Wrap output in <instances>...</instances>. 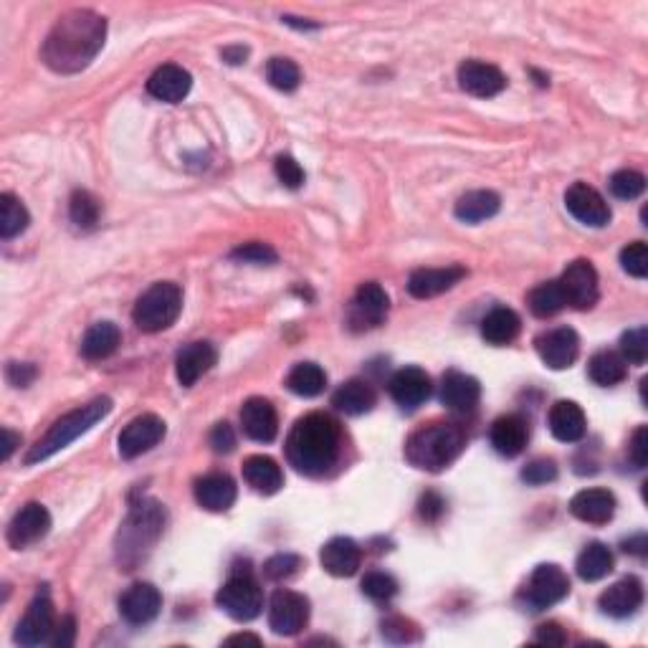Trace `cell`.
Masks as SVG:
<instances>
[{
    "instance_id": "26",
    "label": "cell",
    "mask_w": 648,
    "mask_h": 648,
    "mask_svg": "<svg viewBox=\"0 0 648 648\" xmlns=\"http://www.w3.org/2000/svg\"><path fill=\"white\" fill-rule=\"evenodd\" d=\"M643 585L638 578H623L600 595V611L611 618H628L641 608Z\"/></svg>"
},
{
    "instance_id": "50",
    "label": "cell",
    "mask_w": 648,
    "mask_h": 648,
    "mask_svg": "<svg viewBox=\"0 0 648 648\" xmlns=\"http://www.w3.org/2000/svg\"><path fill=\"white\" fill-rule=\"evenodd\" d=\"M274 168H276V178L281 180V185H284V188L297 190V188H302V185H304V178H307V175H304L302 165H299V162L294 160L292 155H279V157H276Z\"/></svg>"
},
{
    "instance_id": "31",
    "label": "cell",
    "mask_w": 648,
    "mask_h": 648,
    "mask_svg": "<svg viewBox=\"0 0 648 648\" xmlns=\"http://www.w3.org/2000/svg\"><path fill=\"white\" fill-rule=\"evenodd\" d=\"M519 330H522V319L509 307H494L481 322V337L494 347H504L517 340Z\"/></svg>"
},
{
    "instance_id": "60",
    "label": "cell",
    "mask_w": 648,
    "mask_h": 648,
    "mask_svg": "<svg viewBox=\"0 0 648 648\" xmlns=\"http://www.w3.org/2000/svg\"><path fill=\"white\" fill-rule=\"evenodd\" d=\"M3 438H6V443H3V459H11V454L16 451V446L21 443V436L18 433H13L11 428H3Z\"/></svg>"
},
{
    "instance_id": "14",
    "label": "cell",
    "mask_w": 648,
    "mask_h": 648,
    "mask_svg": "<svg viewBox=\"0 0 648 648\" xmlns=\"http://www.w3.org/2000/svg\"><path fill=\"white\" fill-rule=\"evenodd\" d=\"M162 438H165V421L162 418H157L155 413L137 416L135 421L127 423L125 431L119 433V456L122 459H137V456L155 449Z\"/></svg>"
},
{
    "instance_id": "25",
    "label": "cell",
    "mask_w": 648,
    "mask_h": 648,
    "mask_svg": "<svg viewBox=\"0 0 648 648\" xmlns=\"http://www.w3.org/2000/svg\"><path fill=\"white\" fill-rule=\"evenodd\" d=\"M492 446L499 456H507V459H514V456L522 454L527 449V441H530V426L517 413H509V416H502L494 421L492 433Z\"/></svg>"
},
{
    "instance_id": "28",
    "label": "cell",
    "mask_w": 648,
    "mask_h": 648,
    "mask_svg": "<svg viewBox=\"0 0 648 648\" xmlns=\"http://www.w3.org/2000/svg\"><path fill=\"white\" fill-rule=\"evenodd\" d=\"M236 494V481L228 474H206L195 481V499L208 512H228Z\"/></svg>"
},
{
    "instance_id": "46",
    "label": "cell",
    "mask_w": 648,
    "mask_h": 648,
    "mask_svg": "<svg viewBox=\"0 0 648 648\" xmlns=\"http://www.w3.org/2000/svg\"><path fill=\"white\" fill-rule=\"evenodd\" d=\"M621 266L633 279H646L648 276V249L643 241L628 243L621 251Z\"/></svg>"
},
{
    "instance_id": "34",
    "label": "cell",
    "mask_w": 648,
    "mask_h": 648,
    "mask_svg": "<svg viewBox=\"0 0 648 648\" xmlns=\"http://www.w3.org/2000/svg\"><path fill=\"white\" fill-rule=\"evenodd\" d=\"M499 208H502V198L494 190H471L461 195L454 213L464 223H481L497 216Z\"/></svg>"
},
{
    "instance_id": "7",
    "label": "cell",
    "mask_w": 648,
    "mask_h": 648,
    "mask_svg": "<svg viewBox=\"0 0 648 648\" xmlns=\"http://www.w3.org/2000/svg\"><path fill=\"white\" fill-rule=\"evenodd\" d=\"M216 603L233 621H254L264 608V590L249 570H243V573H233L228 583L218 590Z\"/></svg>"
},
{
    "instance_id": "4",
    "label": "cell",
    "mask_w": 648,
    "mask_h": 648,
    "mask_svg": "<svg viewBox=\"0 0 648 648\" xmlns=\"http://www.w3.org/2000/svg\"><path fill=\"white\" fill-rule=\"evenodd\" d=\"M466 446V431L456 423H428L405 443V459L421 471H443Z\"/></svg>"
},
{
    "instance_id": "51",
    "label": "cell",
    "mask_w": 648,
    "mask_h": 648,
    "mask_svg": "<svg viewBox=\"0 0 648 648\" xmlns=\"http://www.w3.org/2000/svg\"><path fill=\"white\" fill-rule=\"evenodd\" d=\"M522 479L532 486L550 484L557 479V464L552 459H535L522 469Z\"/></svg>"
},
{
    "instance_id": "16",
    "label": "cell",
    "mask_w": 648,
    "mask_h": 648,
    "mask_svg": "<svg viewBox=\"0 0 648 648\" xmlns=\"http://www.w3.org/2000/svg\"><path fill=\"white\" fill-rule=\"evenodd\" d=\"M51 530V514L44 504L31 502L26 507H21V512H16V517L8 524V545L13 550H23L31 547L33 542L44 540Z\"/></svg>"
},
{
    "instance_id": "11",
    "label": "cell",
    "mask_w": 648,
    "mask_h": 648,
    "mask_svg": "<svg viewBox=\"0 0 648 648\" xmlns=\"http://www.w3.org/2000/svg\"><path fill=\"white\" fill-rule=\"evenodd\" d=\"M309 621V600L294 590H276L269 603V626L276 636H297Z\"/></svg>"
},
{
    "instance_id": "52",
    "label": "cell",
    "mask_w": 648,
    "mask_h": 648,
    "mask_svg": "<svg viewBox=\"0 0 648 648\" xmlns=\"http://www.w3.org/2000/svg\"><path fill=\"white\" fill-rule=\"evenodd\" d=\"M628 459H631V464L636 466V469H646V464H648V428L646 426H638L636 431H633L631 443H628Z\"/></svg>"
},
{
    "instance_id": "35",
    "label": "cell",
    "mask_w": 648,
    "mask_h": 648,
    "mask_svg": "<svg viewBox=\"0 0 648 648\" xmlns=\"http://www.w3.org/2000/svg\"><path fill=\"white\" fill-rule=\"evenodd\" d=\"M588 375L595 385H600V388H613V385H618L626 380L628 362L623 360L621 352L600 350L590 357Z\"/></svg>"
},
{
    "instance_id": "39",
    "label": "cell",
    "mask_w": 648,
    "mask_h": 648,
    "mask_svg": "<svg viewBox=\"0 0 648 648\" xmlns=\"http://www.w3.org/2000/svg\"><path fill=\"white\" fill-rule=\"evenodd\" d=\"M28 223H31V216H28L21 200L11 193L0 195V236L6 238V241L21 236L28 228Z\"/></svg>"
},
{
    "instance_id": "12",
    "label": "cell",
    "mask_w": 648,
    "mask_h": 648,
    "mask_svg": "<svg viewBox=\"0 0 648 648\" xmlns=\"http://www.w3.org/2000/svg\"><path fill=\"white\" fill-rule=\"evenodd\" d=\"M56 618H54V603H51L49 593H38L28 605L26 616L21 618L16 628V643L18 646H41L49 643L54 636Z\"/></svg>"
},
{
    "instance_id": "47",
    "label": "cell",
    "mask_w": 648,
    "mask_h": 648,
    "mask_svg": "<svg viewBox=\"0 0 648 648\" xmlns=\"http://www.w3.org/2000/svg\"><path fill=\"white\" fill-rule=\"evenodd\" d=\"M231 259L243 261V264H276L279 256H276V251L271 249L269 243L254 241V243H243V246L233 249Z\"/></svg>"
},
{
    "instance_id": "48",
    "label": "cell",
    "mask_w": 648,
    "mask_h": 648,
    "mask_svg": "<svg viewBox=\"0 0 648 648\" xmlns=\"http://www.w3.org/2000/svg\"><path fill=\"white\" fill-rule=\"evenodd\" d=\"M299 565H302V560H299L297 555H292V552H279V555L266 560L264 575L269 580H287L297 573Z\"/></svg>"
},
{
    "instance_id": "54",
    "label": "cell",
    "mask_w": 648,
    "mask_h": 648,
    "mask_svg": "<svg viewBox=\"0 0 648 648\" xmlns=\"http://www.w3.org/2000/svg\"><path fill=\"white\" fill-rule=\"evenodd\" d=\"M6 375H8V383H11L13 388H28V385L36 380L38 370L36 365H31V362H11Z\"/></svg>"
},
{
    "instance_id": "38",
    "label": "cell",
    "mask_w": 648,
    "mask_h": 648,
    "mask_svg": "<svg viewBox=\"0 0 648 648\" xmlns=\"http://www.w3.org/2000/svg\"><path fill=\"white\" fill-rule=\"evenodd\" d=\"M287 388L302 398H314L327 388V375L319 368L317 362H299L294 365L287 378Z\"/></svg>"
},
{
    "instance_id": "56",
    "label": "cell",
    "mask_w": 648,
    "mask_h": 648,
    "mask_svg": "<svg viewBox=\"0 0 648 648\" xmlns=\"http://www.w3.org/2000/svg\"><path fill=\"white\" fill-rule=\"evenodd\" d=\"M443 509H446V502H443L436 492H426L421 497V502H418V514H421L426 522H436L443 514Z\"/></svg>"
},
{
    "instance_id": "10",
    "label": "cell",
    "mask_w": 648,
    "mask_h": 648,
    "mask_svg": "<svg viewBox=\"0 0 648 648\" xmlns=\"http://www.w3.org/2000/svg\"><path fill=\"white\" fill-rule=\"evenodd\" d=\"M560 289L567 307L593 309L600 297L598 271H595V266L590 264L588 259L573 261V264L565 269V274H562Z\"/></svg>"
},
{
    "instance_id": "57",
    "label": "cell",
    "mask_w": 648,
    "mask_h": 648,
    "mask_svg": "<svg viewBox=\"0 0 648 648\" xmlns=\"http://www.w3.org/2000/svg\"><path fill=\"white\" fill-rule=\"evenodd\" d=\"M537 643H547V646H565L567 643V633L562 631L557 623H542L535 633Z\"/></svg>"
},
{
    "instance_id": "53",
    "label": "cell",
    "mask_w": 648,
    "mask_h": 648,
    "mask_svg": "<svg viewBox=\"0 0 648 648\" xmlns=\"http://www.w3.org/2000/svg\"><path fill=\"white\" fill-rule=\"evenodd\" d=\"M211 446L216 454H231V451L236 449V433H233V428L228 426L226 421H221L213 426Z\"/></svg>"
},
{
    "instance_id": "36",
    "label": "cell",
    "mask_w": 648,
    "mask_h": 648,
    "mask_svg": "<svg viewBox=\"0 0 648 648\" xmlns=\"http://www.w3.org/2000/svg\"><path fill=\"white\" fill-rule=\"evenodd\" d=\"M122 342V332L114 322H97L94 327H89L84 340H81V355L87 360H104L112 355Z\"/></svg>"
},
{
    "instance_id": "41",
    "label": "cell",
    "mask_w": 648,
    "mask_h": 648,
    "mask_svg": "<svg viewBox=\"0 0 648 648\" xmlns=\"http://www.w3.org/2000/svg\"><path fill=\"white\" fill-rule=\"evenodd\" d=\"M99 213H102V206H99V200L94 198L89 190H76V193L71 195L69 216H71V223H74V226L89 231V228L97 226Z\"/></svg>"
},
{
    "instance_id": "8",
    "label": "cell",
    "mask_w": 648,
    "mask_h": 648,
    "mask_svg": "<svg viewBox=\"0 0 648 648\" xmlns=\"http://www.w3.org/2000/svg\"><path fill=\"white\" fill-rule=\"evenodd\" d=\"M390 309V297L378 281H365L360 284L350 302V312H347V322L355 332L375 330L385 322Z\"/></svg>"
},
{
    "instance_id": "24",
    "label": "cell",
    "mask_w": 648,
    "mask_h": 648,
    "mask_svg": "<svg viewBox=\"0 0 648 648\" xmlns=\"http://www.w3.org/2000/svg\"><path fill=\"white\" fill-rule=\"evenodd\" d=\"M466 276L464 266H443V269H416L408 279V292L416 299H431L449 292Z\"/></svg>"
},
{
    "instance_id": "6",
    "label": "cell",
    "mask_w": 648,
    "mask_h": 648,
    "mask_svg": "<svg viewBox=\"0 0 648 648\" xmlns=\"http://www.w3.org/2000/svg\"><path fill=\"white\" fill-rule=\"evenodd\" d=\"M180 309H183V292H180L178 284L173 281H157L137 299L135 312H132V319H135L137 330L142 332H162L173 327L175 319L180 317Z\"/></svg>"
},
{
    "instance_id": "1",
    "label": "cell",
    "mask_w": 648,
    "mask_h": 648,
    "mask_svg": "<svg viewBox=\"0 0 648 648\" xmlns=\"http://www.w3.org/2000/svg\"><path fill=\"white\" fill-rule=\"evenodd\" d=\"M107 21L89 8L64 13L49 31L41 59L56 74H79L102 51Z\"/></svg>"
},
{
    "instance_id": "55",
    "label": "cell",
    "mask_w": 648,
    "mask_h": 648,
    "mask_svg": "<svg viewBox=\"0 0 648 648\" xmlns=\"http://www.w3.org/2000/svg\"><path fill=\"white\" fill-rule=\"evenodd\" d=\"M76 638V621L71 616H64L54 628V636H51V646L54 648H69L74 646Z\"/></svg>"
},
{
    "instance_id": "30",
    "label": "cell",
    "mask_w": 648,
    "mask_h": 648,
    "mask_svg": "<svg viewBox=\"0 0 648 648\" xmlns=\"http://www.w3.org/2000/svg\"><path fill=\"white\" fill-rule=\"evenodd\" d=\"M570 512L580 522L605 524L611 522L613 514H616V497L608 489H583L570 502Z\"/></svg>"
},
{
    "instance_id": "17",
    "label": "cell",
    "mask_w": 648,
    "mask_h": 648,
    "mask_svg": "<svg viewBox=\"0 0 648 648\" xmlns=\"http://www.w3.org/2000/svg\"><path fill=\"white\" fill-rule=\"evenodd\" d=\"M459 84L466 94L471 97H497L507 87V76L502 74V69L486 61L469 59L459 66Z\"/></svg>"
},
{
    "instance_id": "44",
    "label": "cell",
    "mask_w": 648,
    "mask_h": 648,
    "mask_svg": "<svg viewBox=\"0 0 648 648\" xmlns=\"http://www.w3.org/2000/svg\"><path fill=\"white\" fill-rule=\"evenodd\" d=\"M611 193L621 200H636L646 190V178L638 170H618L611 178Z\"/></svg>"
},
{
    "instance_id": "3",
    "label": "cell",
    "mask_w": 648,
    "mask_h": 648,
    "mask_svg": "<svg viewBox=\"0 0 648 648\" xmlns=\"http://www.w3.org/2000/svg\"><path fill=\"white\" fill-rule=\"evenodd\" d=\"M165 530V509L155 499H142L130 509L117 532V562L125 570H135L147 552L155 547Z\"/></svg>"
},
{
    "instance_id": "61",
    "label": "cell",
    "mask_w": 648,
    "mask_h": 648,
    "mask_svg": "<svg viewBox=\"0 0 648 648\" xmlns=\"http://www.w3.org/2000/svg\"><path fill=\"white\" fill-rule=\"evenodd\" d=\"M228 646H233V643H254V646H261V638L254 636V633H236V636L228 638Z\"/></svg>"
},
{
    "instance_id": "19",
    "label": "cell",
    "mask_w": 648,
    "mask_h": 648,
    "mask_svg": "<svg viewBox=\"0 0 648 648\" xmlns=\"http://www.w3.org/2000/svg\"><path fill=\"white\" fill-rule=\"evenodd\" d=\"M162 608L160 590L152 583H135L119 598V613L132 626H145L157 618Z\"/></svg>"
},
{
    "instance_id": "33",
    "label": "cell",
    "mask_w": 648,
    "mask_h": 648,
    "mask_svg": "<svg viewBox=\"0 0 648 648\" xmlns=\"http://www.w3.org/2000/svg\"><path fill=\"white\" fill-rule=\"evenodd\" d=\"M375 388L365 380H347L345 385L337 388V393L332 395V405L337 411H342L345 416H362V413H370L375 408Z\"/></svg>"
},
{
    "instance_id": "59",
    "label": "cell",
    "mask_w": 648,
    "mask_h": 648,
    "mask_svg": "<svg viewBox=\"0 0 648 648\" xmlns=\"http://www.w3.org/2000/svg\"><path fill=\"white\" fill-rule=\"evenodd\" d=\"M646 547H648V542H646V535H636V537H631V540H626L623 542V550L626 552H631V555H638V557H643L646 555Z\"/></svg>"
},
{
    "instance_id": "13",
    "label": "cell",
    "mask_w": 648,
    "mask_h": 648,
    "mask_svg": "<svg viewBox=\"0 0 648 648\" xmlns=\"http://www.w3.org/2000/svg\"><path fill=\"white\" fill-rule=\"evenodd\" d=\"M565 208L575 221L590 228H603L611 223V208H608L603 195L588 183H573L567 188Z\"/></svg>"
},
{
    "instance_id": "42",
    "label": "cell",
    "mask_w": 648,
    "mask_h": 648,
    "mask_svg": "<svg viewBox=\"0 0 648 648\" xmlns=\"http://www.w3.org/2000/svg\"><path fill=\"white\" fill-rule=\"evenodd\" d=\"M266 79L279 92H294L299 87V81H302V74H299V66L292 59L276 56L266 64Z\"/></svg>"
},
{
    "instance_id": "23",
    "label": "cell",
    "mask_w": 648,
    "mask_h": 648,
    "mask_svg": "<svg viewBox=\"0 0 648 648\" xmlns=\"http://www.w3.org/2000/svg\"><path fill=\"white\" fill-rule=\"evenodd\" d=\"M441 400L449 411L471 413L481 400L479 380L459 370H449L441 380Z\"/></svg>"
},
{
    "instance_id": "9",
    "label": "cell",
    "mask_w": 648,
    "mask_h": 648,
    "mask_svg": "<svg viewBox=\"0 0 648 648\" xmlns=\"http://www.w3.org/2000/svg\"><path fill=\"white\" fill-rule=\"evenodd\" d=\"M570 595V578L560 565H537L532 573L530 583L524 588V600L532 605V611H545L552 608L560 600H565Z\"/></svg>"
},
{
    "instance_id": "32",
    "label": "cell",
    "mask_w": 648,
    "mask_h": 648,
    "mask_svg": "<svg viewBox=\"0 0 648 648\" xmlns=\"http://www.w3.org/2000/svg\"><path fill=\"white\" fill-rule=\"evenodd\" d=\"M243 479L259 494H276L284 486L281 466L269 456H249L243 461Z\"/></svg>"
},
{
    "instance_id": "49",
    "label": "cell",
    "mask_w": 648,
    "mask_h": 648,
    "mask_svg": "<svg viewBox=\"0 0 648 648\" xmlns=\"http://www.w3.org/2000/svg\"><path fill=\"white\" fill-rule=\"evenodd\" d=\"M383 636L388 638L390 643H413L421 638V631H418L416 623L408 621V618L395 616L383 623Z\"/></svg>"
},
{
    "instance_id": "18",
    "label": "cell",
    "mask_w": 648,
    "mask_h": 648,
    "mask_svg": "<svg viewBox=\"0 0 648 648\" xmlns=\"http://www.w3.org/2000/svg\"><path fill=\"white\" fill-rule=\"evenodd\" d=\"M390 398L403 408V411H416L431 398L433 385L426 370L403 368L390 378Z\"/></svg>"
},
{
    "instance_id": "43",
    "label": "cell",
    "mask_w": 648,
    "mask_h": 648,
    "mask_svg": "<svg viewBox=\"0 0 648 648\" xmlns=\"http://www.w3.org/2000/svg\"><path fill=\"white\" fill-rule=\"evenodd\" d=\"M362 593L375 603H388L398 593V580L388 573H368L362 578Z\"/></svg>"
},
{
    "instance_id": "29",
    "label": "cell",
    "mask_w": 648,
    "mask_h": 648,
    "mask_svg": "<svg viewBox=\"0 0 648 648\" xmlns=\"http://www.w3.org/2000/svg\"><path fill=\"white\" fill-rule=\"evenodd\" d=\"M547 423H550L552 436L562 443L580 441L585 436V428H588L583 408L578 403H573V400H557L550 408Z\"/></svg>"
},
{
    "instance_id": "21",
    "label": "cell",
    "mask_w": 648,
    "mask_h": 648,
    "mask_svg": "<svg viewBox=\"0 0 648 648\" xmlns=\"http://www.w3.org/2000/svg\"><path fill=\"white\" fill-rule=\"evenodd\" d=\"M190 87H193V76L178 64L160 66V69L152 71V76L147 79V92H150V97H155L157 102H183L190 94Z\"/></svg>"
},
{
    "instance_id": "27",
    "label": "cell",
    "mask_w": 648,
    "mask_h": 648,
    "mask_svg": "<svg viewBox=\"0 0 648 648\" xmlns=\"http://www.w3.org/2000/svg\"><path fill=\"white\" fill-rule=\"evenodd\" d=\"M319 562L335 578H350V575L357 573V567H360L362 550L350 537H335V540H330L322 547Z\"/></svg>"
},
{
    "instance_id": "20",
    "label": "cell",
    "mask_w": 648,
    "mask_h": 648,
    "mask_svg": "<svg viewBox=\"0 0 648 648\" xmlns=\"http://www.w3.org/2000/svg\"><path fill=\"white\" fill-rule=\"evenodd\" d=\"M218 362V352L211 342H190L175 357V375L183 388H193Z\"/></svg>"
},
{
    "instance_id": "40",
    "label": "cell",
    "mask_w": 648,
    "mask_h": 648,
    "mask_svg": "<svg viewBox=\"0 0 648 648\" xmlns=\"http://www.w3.org/2000/svg\"><path fill=\"white\" fill-rule=\"evenodd\" d=\"M565 307L567 304L565 297H562L560 281H545V284H540V287H535L530 292V309L535 317H555V314L562 312Z\"/></svg>"
},
{
    "instance_id": "5",
    "label": "cell",
    "mask_w": 648,
    "mask_h": 648,
    "mask_svg": "<svg viewBox=\"0 0 648 648\" xmlns=\"http://www.w3.org/2000/svg\"><path fill=\"white\" fill-rule=\"evenodd\" d=\"M109 413H112V398H107V395L94 398L92 403L81 405V408H76V411L66 413V416L59 418V421L49 428V433H46L41 441H36V446L28 451L26 464L33 466L51 459L54 454L64 451L71 441H76L79 436L92 431V428L97 426L99 421H104Z\"/></svg>"
},
{
    "instance_id": "22",
    "label": "cell",
    "mask_w": 648,
    "mask_h": 648,
    "mask_svg": "<svg viewBox=\"0 0 648 648\" xmlns=\"http://www.w3.org/2000/svg\"><path fill=\"white\" fill-rule=\"evenodd\" d=\"M241 426L251 441L271 443L279 433L276 408L266 398H249L241 408Z\"/></svg>"
},
{
    "instance_id": "45",
    "label": "cell",
    "mask_w": 648,
    "mask_h": 648,
    "mask_svg": "<svg viewBox=\"0 0 648 648\" xmlns=\"http://www.w3.org/2000/svg\"><path fill=\"white\" fill-rule=\"evenodd\" d=\"M621 357L631 365H643L648 360V330L646 327H636L628 330L621 337Z\"/></svg>"
},
{
    "instance_id": "15",
    "label": "cell",
    "mask_w": 648,
    "mask_h": 648,
    "mask_svg": "<svg viewBox=\"0 0 648 648\" xmlns=\"http://www.w3.org/2000/svg\"><path fill=\"white\" fill-rule=\"evenodd\" d=\"M537 355L550 370H567L573 368L580 355V337L570 327H557V330L545 332L535 340Z\"/></svg>"
},
{
    "instance_id": "58",
    "label": "cell",
    "mask_w": 648,
    "mask_h": 648,
    "mask_svg": "<svg viewBox=\"0 0 648 648\" xmlns=\"http://www.w3.org/2000/svg\"><path fill=\"white\" fill-rule=\"evenodd\" d=\"M221 56H223V61H228V64L231 66H238V64H243V61H246V56H249V49H246V46H226V49L221 51Z\"/></svg>"
},
{
    "instance_id": "2",
    "label": "cell",
    "mask_w": 648,
    "mask_h": 648,
    "mask_svg": "<svg viewBox=\"0 0 648 648\" xmlns=\"http://www.w3.org/2000/svg\"><path fill=\"white\" fill-rule=\"evenodd\" d=\"M340 454L342 428L330 413H307L287 436V461L304 476H324Z\"/></svg>"
},
{
    "instance_id": "37",
    "label": "cell",
    "mask_w": 648,
    "mask_h": 648,
    "mask_svg": "<svg viewBox=\"0 0 648 648\" xmlns=\"http://www.w3.org/2000/svg\"><path fill=\"white\" fill-rule=\"evenodd\" d=\"M580 580L585 583H598L605 575H611L613 570V552L603 545V542H590L575 562Z\"/></svg>"
}]
</instances>
